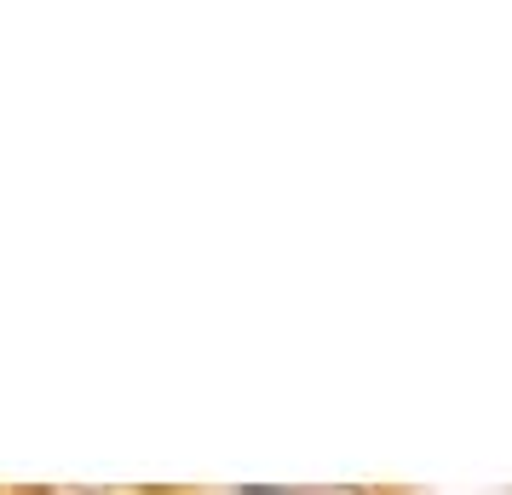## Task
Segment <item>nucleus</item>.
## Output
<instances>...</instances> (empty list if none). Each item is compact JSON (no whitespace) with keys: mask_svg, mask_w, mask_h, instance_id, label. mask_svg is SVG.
Masks as SVG:
<instances>
[{"mask_svg":"<svg viewBox=\"0 0 512 495\" xmlns=\"http://www.w3.org/2000/svg\"><path fill=\"white\" fill-rule=\"evenodd\" d=\"M236 495H294V490H265V484H242Z\"/></svg>","mask_w":512,"mask_h":495,"instance_id":"obj_1","label":"nucleus"},{"mask_svg":"<svg viewBox=\"0 0 512 495\" xmlns=\"http://www.w3.org/2000/svg\"><path fill=\"white\" fill-rule=\"evenodd\" d=\"M328 495H363V490H328Z\"/></svg>","mask_w":512,"mask_h":495,"instance_id":"obj_2","label":"nucleus"}]
</instances>
